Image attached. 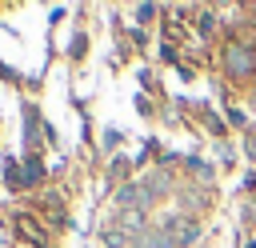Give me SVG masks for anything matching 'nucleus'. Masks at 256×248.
<instances>
[{"instance_id": "f257e3e1", "label": "nucleus", "mask_w": 256, "mask_h": 248, "mask_svg": "<svg viewBox=\"0 0 256 248\" xmlns=\"http://www.w3.org/2000/svg\"><path fill=\"white\" fill-rule=\"evenodd\" d=\"M20 116H24V132H20V148H24V156H40L44 152V124H48V116H40V108L32 104V100H20Z\"/></svg>"}, {"instance_id": "f03ea898", "label": "nucleus", "mask_w": 256, "mask_h": 248, "mask_svg": "<svg viewBox=\"0 0 256 248\" xmlns=\"http://www.w3.org/2000/svg\"><path fill=\"white\" fill-rule=\"evenodd\" d=\"M0 176H4V188H8V192H24V172H20V156L4 152V156H0Z\"/></svg>"}, {"instance_id": "7ed1b4c3", "label": "nucleus", "mask_w": 256, "mask_h": 248, "mask_svg": "<svg viewBox=\"0 0 256 248\" xmlns=\"http://www.w3.org/2000/svg\"><path fill=\"white\" fill-rule=\"evenodd\" d=\"M20 172H24V188H36V184L48 180V168H44L40 156H24V160H20Z\"/></svg>"}, {"instance_id": "20e7f679", "label": "nucleus", "mask_w": 256, "mask_h": 248, "mask_svg": "<svg viewBox=\"0 0 256 248\" xmlns=\"http://www.w3.org/2000/svg\"><path fill=\"white\" fill-rule=\"evenodd\" d=\"M252 64H256V60H252L248 48H228V72H232V76H248Z\"/></svg>"}, {"instance_id": "39448f33", "label": "nucleus", "mask_w": 256, "mask_h": 248, "mask_svg": "<svg viewBox=\"0 0 256 248\" xmlns=\"http://www.w3.org/2000/svg\"><path fill=\"white\" fill-rule=\"evenodd\" d=\"M0 84H12V88H20V84H24V76H20V68H12L8 60H0Z\"/></svg>"}, {"instance_id": "423d86ee", "label": "nucleus", "mask_w": 256, "mask_h": 248, "mask_svg": "<svg viewBox=\"0 0 256 248\" xmlns=\"http://www.w3.org/2000/svg\"><path fill=\"white\" fill-rule=\"evenodd\" d=\"M84 52H88V36L76 32V36L68 40V56H72V60H84Z\"/></svg>"}, {"instance_id": "0eeeda50", "label": "nucleus", "mask_w": 256, "mask_h": 248, "mask_svg": "<svg viewBox=\"0 0 256 248\" xmlns=\"http://www.w3.org/2000/svg\"><path fill=\"white\" fill-rule=\"evenodd\" d=\"M120 140H124V132H120V128H104V148H108V152H116V144H120Z\"/></svg>"}, {"instance_id": "6e6552de", "label": "nucleus", "mask_w": 256, "mask_h": 248, "mask_svg": "<svg viewBox=\"0 0 256 248\" xmlns=\"http://www.w3.org/2000/svg\"><path fill=\"white\" fill-rule=\"evenodd\" d=\"M152 16H156V4H140L136 8V20H152Z\"/></svg>"}, {"instance_id": "1a4fd4ad", "label": "nucleus", "mask_w": 256, "mask_h": 248, "mask_svg": "<svg viewBox=\"0 0 256 248\" xmlns=\"http://www.w3.org/2000/svg\"><path fill=\"white\" fill-rule=\"evenodd\" d=\"M64 16H68V8H52V12H48V28H56Z\"/></svg>"}, {"instance_id": "9d476101", "label": "nucleus", "mask_w": 256, "mask_h": 248, "mask_svg": "<svg viewBox=\"0 0 256 248\" xmlns=\"http://www.w3.org/2000/svg\"><path fill=\"white\" fill-rule=\"evenodd\" d=\"M0 132H4V116H0Z\"/></svg>"}]
</instances>
